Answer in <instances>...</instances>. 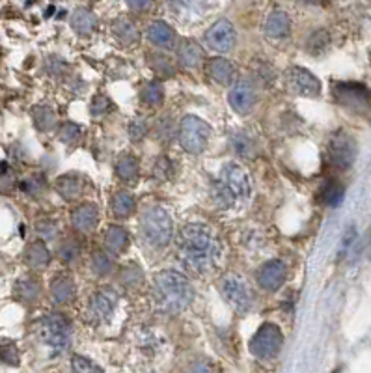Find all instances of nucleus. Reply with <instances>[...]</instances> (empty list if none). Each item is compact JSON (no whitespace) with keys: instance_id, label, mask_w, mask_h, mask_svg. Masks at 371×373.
I'll use <instances>...</instances> for the list:
<instances>
[{"instance_id":"1","label":"nucleus","mask_w":371,"mask_h":373,"mask_svg":"<svg viewBox=\"0 0 371 373\" xmlns=\"http://www.w3.org/2000/svg\"><path fill=\"white\" fill-rule=\"evenodd\" d=\"M181 263L192 271L202 272L217 261L220 245L213 232L203 224H187L183 226L177 241Z\"/></svg>"},{"instance_id":"2","label":"nucleus","mask_w":371,"mask_h":373,"mask_svg":"<svg viewBox=\"0 0 371 373\" xmlns=\"http://www.w3.org/2000/svg\"><path fill=\"white\" fill-rule=\"evenodd\" d=\"M155 304L165 314H180L192 303L194 289L177 271H161L153 280Z\"/></svg>"},{"instance_id":"3","label":"nucleus","mask_w":371,"mask_h":373,"mask_svg":"<svg viewBox=\"0 0 371 373\" xmlns=\"http://www.w3.org/2000/svg\"><path fill=\"white\" fill-rule=\"evenodd\" d=\"M250 192H252V182H250L249 174L243 166L235 165V163L222 166L218 179L211 189L213 202L222 209L234 208L239 200L249 198Z\"/></svg>"},{"instance_id":"4","label":"nucleus","mask_w":371,"mask_h":373,"mask_svg":"<svg viewBox=\"0 0 371 373\" xmlns=\"http://www.w3.org/2000/svg\"><path fill=\"white\" fill-rule=\"evenodd\" d=\"M140 229H142L144 239L148 241L149 245L155 248H163L168 245L174 235V222L163 208H149L142 215Z\"/></svg>"},{"instance_id":"5","label":"nucleus","mask_w":371,"mask_h":373,"mask_svg":"<svg viewBox=\"0 0 371 373\" xmlns=\"http://www.w3.org/2000/svg\"><path fill=\"white\" fill-rule=\"evenodd\" d=\"M211 137V127L209 123L200 120L198 116H185L181 120L180 129H177V139H180L181 148L192 155L202 153L207 142Z\"/></svg>"},{"instance_id":"6","label":"nucleus","mask_w":371,"mask_h":373,"mask_svg":"<svg viewBox=\"0 0 371 373\" xmlns=\"http://www.w3.org/2000/svg\"><path fill=\"white\" fill-rule=\"evenodd\" d=\"M69 321L62 314L45 315L43 320L37 321V334L42 338L45 346H49L53 351H64L69 343Z\"/></svg>"},{"instance_id":"7","label":"nucleus","mask_w":371,"mask_h":373,"mask_svg":"<svg viewBox=\"0 0 371 373\" xmlns=\"http://www.w3.org/2000/svg\"><path fill=\"white\" fill-rule=\"evenodd\" d=\"M220 291H222L224 301L234 308V312H237L239 315L249 314L252 308V293H250L246 282L239 274L224 277L220 282Z\"/></svg>"},{"instance_id":"8","label":"nucleus","mask_w":371,"mask_h":373,"mask_svg":"<svg viewBox=\"0 0 371 373\" xmlns=\"http://www.w3.org/2000/svg\"><path fill=\"white\" fill-rule=\"evenodd\" d=\"M284 343L280 327L275 323H265L258 329L252 340H250V351L258 358H275Z\"/></svg>"},{"instance_id":"9","label":"nucleus","mask_w":371,"mask_h":373,"mask_svg":"<svg viewBox=\"0 0 371 373\" xmlns=\"http://www.w3.org/2000/svg\"><path fill=\"white\" fill-rule=\"evenodd\" d=\"M327 155L329 160L336 168H349L355 163L356 144L355 139L345 131H336L330 134L329 144H327Z\"/></svg>"},{"instance_id":"10","label":"nucleus","mask_w":371,"mask_h":373,"mask_svg":"<svg viewBox=\"0 0 371 373\" xmlns=\"http://www.w3.org/2000/svg\"><path fill=\"white\" fill-rule=\"evenodd\" d=\"M116 291L112 288H99L94 291V295L88 301V320L94 325H99L103 321H106L111 317L112 310L116 306Z\"/></svg>"},{"instance_id":"11","label":"nucleus","mask_w":371,"mask_h":373,"mask_svg":"<svg viewBox=\"0 0 371 373\" xmlns=\"http://www.w3.org/2000/svg\"><path fill=\"white\" fill-rule=\"evenodd\" d=\"M235 39H237V34H235L234 25L226 21V19L217 21L206 32L207 47L217 51V53H228V51H232L235 45Z\"/></svg>"},{"instance_id":"12","label":"nucleus","mask_w":371,"mask_h":373,"mask_svg":"<svg viewBox=\"0 0 371 373\" xmlns=\"http://www.w3.org/2000/svg\"><path fill=\"white\" fill-rule=\"evenodd\" d=\"M287 84L295 94L303 97H317L321 94V82L313 73L304 68H289L287 71Z\"/></svg>"},{"instance_id":"13","label":"nucleus","mask_w":371,"mask_h":373,"mask_svg":"<svg viewBox=\"0 0 371 373\" xmlns=\"http://www.w3.org/2000/svg\"><path fill=\"white\" fill-rule=\"evenodd\" d=\"M286 265L280 260H272L263 263L258 269V277L256 278H258V284H260L261 289H265V291H278L284 286V282H286Z\"/></svg>"},{"instance_id":"14","label":"nucleus","mask_w":371,"mask_h":373,"mask_svg":"<svg viewBox=\"0 0 371 373\" xmlns=\"http://www.w3.org/2000/svg\"><path fill=\"white\" fill-rule=\"evenodd\" d=\"M334 97L349 107H364L371 99V94L360 82H338L334 86Z\"/></svg>"},{"instance_id":"15","label":"nucleus","mask_w":371,"mask_h":373,"mask_svg":"<svg viewBox=\"0 0 371 373\" xmlns=\"http://www.w3.org/2000/svg\"><path fill=\"white\" fill-rule=\"evenodd\" d=\"M256 103V90L254 86L246 82V80H239L237 84L229 90V105L239 114H246L252 110Z\"/></svg>"},{"instance_id":"16","label":"nucleus","mask_w":371,"mask_h":373,"mask_svg":"<svg viewBox=\"0 0 371 373\" xmlns=\"http://www.w3.org/2000/svg\"><path fill=\"white\" fill-rule=\"evenodd\" d=\"M97 219H99V209L96 203H80L71 213V224L79 232H90L96 228Z\"/></svg>"},{"instance_id":"17","label":"nucleus","mask_w":371,"mask_h":373,"mask_svg":"<svg viewBox=\"0 0 371 373\" xmlns=\"http://www.w3.org/2000/svg\"><path fill=\"white\" fill-rule=\"evenodd\" d=\"M56 191H58V194L64 198V200L73 202V200H77V198L82 194V191H84V179H82V176H79V174H75V172L64 174V176H60L58 179H56Z\"/></svg>"},{"instance_id":"18","label":"nucleus","mask_w":371,"mask_h":373,"mask_svg":"<svg viewBox=\"0 0 371 373\" xmlns=\"http://www.w3.org/2000/svg\"><path fill=\"white\" fill-rule=\"evenodd\" d=\"M206 71H207V75H209V77L217 82V84H222V86L234 84L235 70H234V65L229 64L228 60L218 58V56L217 58L207 60Z\"/></svg>"},{"instance_id":"19","label":"nucleus","mask_w":371,"mask_h":373,"mask_svg":"<svg viewBox=\"0 0 371 373\" xmlns=\"http://www.w3.org/2000/svg\"><path fill=\"white\" fill-rule=\"evenodd\" d=\"M177 58H180V64L183 65V68L192 70V68H198V65L202 64L203 51L196 42L183 39V42L180 43V47H177Z\"/></svg>"},{"instance_id":"20","label":"nucleus","mask_w":371,"mask_h":373,"mask_svg":"<svg viewBox=\"0 0 371 373\" xmlns=\"http://www.w3.org/2000/svg\"><path fill=\"white\" fill-rule=\"evenodd\" d=\"M291 32V21L284 11H272L265 21V34L275 39L287 37Z\"/></svg>"},{"instance_id":"21","label":"nucleus","mask_w":371,"mask_h":373,"mask_svg":"<svg viewBox=\"0 0 371 373\" xmlns=\"http://www.w3.org/2000/svg\"><path fill=\"white\" fill-rule=\"evenodd\" d=\"M105 246L112 254H122L129 246L127 229L122 226H108L105 232Z\"/></svg>"},{"instance_id":"22","label":"nucleus","mask_w":371,"mask_h":373,"mask_svg":"<svg viewBox=\"0 0 371 373\" xmlns=\"http://www.w3.org/2000/svg\"><path fill=\"white\" fill-rule=\"evenodd\" d=\"M148 39L155 47L168 49L174 43V30L163 21H155L148 28Z\"/></svg>"},{"instance_id":"23","label":"nucleus","mask_w":371,"mask_h":373,"mask_svg":"<svg viewBox=\"0 0 371 373\" xmlns=\"http://www.w3.org/2000/svg\"><path fill=\"white\" fill-rule=\"evenodd\" d=\"M96 15H94L90 10H86V8L75 10L73 15H71V28H73L79 36H88V34H92L96 30Z\"/></svg>"},{"instance_id":"24","label":"nucleus","mask_w":371,"mask_h":373,"mask_svg":"<svg viewBox=\"0 0 371 373\" xmlns=\"http://www.w3.org/2000/svg\"><path fill=\"white\" fill-rule=\"evenodd\" d=\"M25 261L32 269H45L49 265V261H51V254H49L45 243L36 241L32 245H28V248L25 251Z\"/></svg>"},{"instance_id":"25","label":"nucleus","mask_w":371,"mask_h":373,"mask_svg":"<svg viewBox=\"0 0 371 373\" xmlns=\"http://www.w3.org/2000/svg\"><path fill=\"white\" fill-rule=\"evenodd\" d=\"M112 32H114L118 42L123 43V45H134L138 42V37H140L138 28L125 17H120V19L112 23Z\"/></svg>"},{"instance_id":"26","label":"nucleus","mask_w":371,"mask_h":373,"mask_svg":"<svg viewBox=\"0 0 371 373\" xmlns=\"http://www.w3.org/2000/svg\"><path fill=\"white\" fill-rule=\"evenodd\" d=\"M51 295L56 303H69L75 295V284L69 277H56L51 282Z\"/></svg>"},{"instance_id":"27","label":"nucleus","mask_w":371,"mask_h":373,"mask_svg":"<svg viewBox=\"0 0 371 373\" xmlns=\"http://www.w3.org/2000/svg\"><path fill=\"white\" fill-rule=\"evenodd\" d=\"M116 176L125 183L134 182L138 177V160L133 155L123 153L116 160Z\"/></svg>"},{"instance_id":"28","label":"nucleus","mask_w":371,"mask_h":373,"mask_svg":"<svg viewBox=\"0 0 371 373\" xmlns=\"http://www.w3.org/2000/svg\"><path fill=\"white\" fill-rule=\"evenodd\" d=\"M134 208H137V203H134V198L129 192H116L112 196L111 209L118 219H127L129 215L134 213Z\"/></svg>"},{"instance_id":"29","label":"nucleus","mask_w":371,"mask_h":373,"mask_svg":"<svg viewBox=\"0 0 371 373\" xmlns=\"http://www.w3.org/2000/svg\"><path fill=\"white\" fill-rule=\"evenodd\" d=\"M232 148L235 153L243 159H254L256 157V144L252 137L246 133H235L232 137Z\"/></svg>"},{"instance_id":"30","label":"nucleus","mask_w":371,"mask_h":373,"mask_svg":"<svg viewBox=\"0 0 371 373\" xmlns=\"http://www.w3.org/2000/svg\"><path fill=\"white\" fill-rule=\"evenodd\" d=\"M39 291H42V286H39V282H37V280H34V278H30V277L21 278V280H19V282H17V286H15L17 297L21 298V301H25V303H34V301L39 297Z\"/></svg>"},{"instance_id":"31","label":"nucleus","mask_w":371,"mask_h":373,"mask_svg":"<svg viewBox=\"0 0 371 373\" xmlns=\"http://www.w3.org/2000/svg\"><path fill=\"white\" fill-rule=\"evenodd\" d=\"M140 97L149 107H161L165 101V88L161 82H148L140 91Z\"/></svg>"},{"instance_id":"32","label":"nucleus","mask_w":371,"mask_h":373,"mask_svg":"<svg viewBox=\"0 0 371 373\" xmlns=\"http://www.w3.org/2000/svg\"><path fill=\"white\" fill-rule=\"evenodd\" d=\"M32 118L34 123H36V127L43 133H47L51 129H54V123H56V118H54V110L51 107H36L32 110Z\"/></svg>"},{"instance_id":"33","label":"nucleus","mask_w":371,"mask_h":373,"mask_svg":"<svg viewBox=\"0 0 371 373\" xmlns=\"http://www.w3.org/2000/svg\"><path fill=\"white\" fill-rule=\"evenodd\" d=\"M345 196V189L341 183L338 182H330L325 185L323 189V202L327 203V206H330V208H336V206H339L341 203V200H344Z\"/></svg>"},{"instance_id":"34","label":"nucleus","mask_w":371,"mask_h":373,"mask_svg":"<svg viewBox=\"0 0 371 373\" xmlns=\"http://www.w3.org/2000/svg\"><path fill=\"white\" fill-rule=\"evenodd\" d=\"M82 137V131H80L79 125H75V123H64L58 131V139L68 146H75Z\"/></svg>"},{"instance_id":"35","label":"nucleus","mask_w":371,"mask_h":373,"mask_svg":"<svg viewBox=\"0 0 371 373\" xmlns=\"http://www.w3.org/2000/svg\"><path fill=\"white\" fill-rule=\"evenodd\" d=\"M71 369L73 373H105L96 362H92L90 358L79 357V355H75L71 360Z\"/></svg>"},{"instance_id":"36","label":"nucleus","mask_w":371,"mask_h":373,"mask_svg":"<svg viewBox=\"0 0 371 373\" xmlns=\"http://www.w3.org/2000/svg\"><path fill=\"white\" fill-rule=\"evenodd\" d=\"M111 267L112 263L105 252L97 251L92 254V269H94V272H96L97 277H105L106 272L111 271Z\"/></svg>"},{"instance_id":"37","label":"nucleus","mask_w":371,"mask_h":373,"mask_svg":"<svg viewBox=\"0 0 371 373\" xmlns=\"http://www.w3.org/2000/svg\"><path fill=\"white\" fill-rule=\"evenodd\" d=\"M329 45V36L323 30H319V32L313 34L310 39H308V49H310V53L313 54H321Z\"/></svg>"},{"instance_id":"38","label":"nucleus","mask_w":371,"mask_h":373,"mask_svg":"<svg viewBox=\"0 0 371 373\" xmlns=\"http://www.w3.org/2000/svg\"><path fill=\"white\" fill-rule=\"evenodd\" d=\"M0 360L6 364H11V366H15L19 362V353H17L15 346L11 341L0 343Z\"/></svg>"},{"instance_id":"39","label":"nucleus","mask_w":371,"mask_h":373,"mask_svg":"<svg viewBox=\"0 0 371 373\" xmlns=\"http://www.w3.org/2000/svg\"><path fill=\"white\" fill-rule=\"evenodd\" d=\"M112 110V103L106 99V97L103 96H97L94 101H92V107H90V112L92 116H105L106 112Z\"/></svg>"},{"instance_id":"40","label":"nucleus","mask_w":371,"mask_h":373,"mask_svg":"<svg viewBox=\"0 0 371 373\" xmlns=\"http://www.w3.org/2000/svg\"><path fill=\"white\" fill-rule=\"evenodd\" d=\"M148 131V125L142 120H134V122L129 123V137L133 140H140Z\"/></svg>"},{"instance_id":"41","label":"nucleus","mask_w":371,"mask_h":373,"mask_svg":"<svg viewBox=\"0 0 371 373\" xmlns=\"http://www.w3.org/2000/svg\"><path fill=\"white\" fill-rule=\"evenodd\" d=\"M43 186H45L43 179H39V177H28L27 182L23 183V191L30 192V194H37V192H42Z\"/></svg>"},{"instance_id":"42","label":"nucleus","mask_w":371,"mask_h":373,"mask_svg":"<svg viewBox=\"0 0 371 373\" xmlns=\"http://www.w3.org/2000/svg\"><path fill=\"white\" fill-rule=\"evenodd\" d=\"M170 174H172V165H170L166 157H161L157 160V165H155V176L163 179V177H168Z\"/></svg>"},{"instance_id":"43","label":"nucleus","mask_w":371,"mask_h":373,"mask_svg":"<svg viewBox=\"0 0 371 373\" xmlns=\"http://www.w3.org/2000/svg\"><path fill=\"white\" fill-rule=\"evenodd\" d=\"M125 2H127L129 8L134 11H144L151 6V0H125Z\"/></svg>"},{"instance_id":"44","label":"nucleus","mask_w":371,"mask_h":373,"mask_svg":"<svg viewBox=\"0 0 371 373\" xmlns=\"http://www.w3.org/2000/svg\"><path fill=\"white\" fill-rule=\"evenodd\" d=\"M191 373H211V372H209V368H207V366H203V364H198L196 368L192 369Z\"/></svg>"},{"instance_id":"45","label":"nucleus","mask_w":371,"mask_h":373,"mask_svg":"<svg viewBox=\"0 0 371 373\" xmlns=\"http://www.w3.org/2000/svg\"><path fill=\"white\" fill-rule=\"evenodd\" d=\"M298 2H303V4H312V6H321L325 4L327 0H298Z\"/></svg>"},{"instance_id":"46","label":"nucleus","mask_w":371,"mask_h":373,"mask_svg":"<svg viewBox=\"0 0 371 373\" xmlns=\"http://www.w3.org/2000/svg\"><path fill=\"white\" fill-rule=\"evenodd\" d=\"M332 373H341V369H334V372H332Z\"/></svg>"}]
</instances>
